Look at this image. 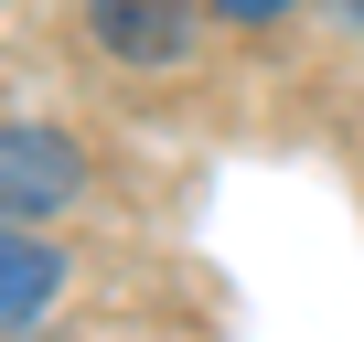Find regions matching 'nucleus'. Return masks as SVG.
<instances>
[{
	"label": "nucleus",
	"mask_w": 364,
	"mask_h": 342,
	"mask_svg": "<svg viewBox=\"0 0 364 342\" xmlns=\"http://www.w3.org/2000/svg\"><path fill=\"white\" fill-rule=\"evenodd\" d=\"M86 193V160L65 128H0V225H33V214H65Z\"/></svg>",
	"instance_id": "nucleus-1"
},
{
	"label": "nucleus",
	"mask_w": 364,
	"mask_h": 342,
	"mask_svg": "<svg viewBox=\"0 0 364 342\" xmlns=\"http://www.w3.org/2000/svg\"><path fill=\"white\" fill-rule=\"evenodd\" d=\"M193 11L204 0H86V33L118 65H171L182 43H193Z\"/></svg>",
	"instance_id": "nucleus-2"
},
{
	"label": "nucleus",
	"mask_w": 364,
	"mask_h": 342,
	"mask_svg": "<svg viewBox=\"0 0 364 342\" xmlns=\"http://www.w3.org/2000/svg\"><path fill=\"white\" fill-rule=\"evenodd\" d=\"M54 289H65V257L33 225H0V331H11V321H43Z\"/></svg>",
	"instance_id": "nucleus-3"
},
{
	"label": "nucleus",
	"mask_w": 364,
	"mask_h": 342,
	"mask_svg": "<svg viewBox=\"0 0 364 342\" xmlns=\"http://www.w3.org/2000/svg\"><path fill=\"white\" fill-rule=\"evenodd\" d=\"M215 11H225V22H279L289 0H215Z\"/></svg>",
	"instance_id": "nucleus-4"
},
{
	"label": "nucleus",
	"mask_w": 364,
	"mask_h": 342,
	"mask_svg": "<svg viewBox=\"0 0 364 342\" xmlns=\"http://www.w3.org/2000/svg\"><path fill=\"white\" fill-rule=\"evenodd\" d=\"M332 11H343V22H353V33H364V0H332Z\"/></svg>",
	"instance_id": "nucleus-5"
}]
</instances>
